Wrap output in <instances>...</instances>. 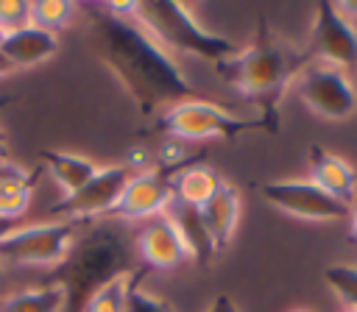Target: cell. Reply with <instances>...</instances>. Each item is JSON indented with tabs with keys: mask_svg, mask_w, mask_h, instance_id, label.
<instances>
[{
	"mask_svg": "<svg viewBox=\"0 0 357 312\" xmlns=\"http://www.w3.org/2000/svg\"><path fill=\"white\" fill-rule=\"evenodd\" d=\"M6 159V145H3V134H0V162Z\"/></svg>",
	"mask_w": 357,
	"mask_h": 312,
	"instance_id": "4dcf8cb0",
	"label": "cell"
},
{
	"mask_svg": "<svg viewBox=\"0 0 357 312\" xmlns=\"http://www.w3.org/2000/svg\"><path fill=\"white\" fill-rule=\"evenodd\" d=\"M156 125L184 142H201V139H234L243 131L259 128L257 120H243L237 114H231L226 106L212 103V100H201V98H187L178 100L173 106H167L165 111H159Z\"/></svg>",
	"mask_w": 357,
	"mask_h": 312,
	"instance_id": "5b68a950",
	"label": "cell"
},
{
	"mask_svg": "<svg viewBox=\"0 0 357 312\" xmlns=\"http://www.w3.org/2000/svg\"><path fill=\"white\" fill-rule=\"evenodd\" d=\"M307 53L351 75V70H357V25H351L335 3H318Z\"/></svg>",
	"mask_w": 357,
	"mask_h": 312,
	"instance_id": "8fae6325",
	"label": "cell"
},
{
	"mask_svg": "<svg viewBox=\"0 0 357 312\" xmlns=\"http://www.w3.org/2000/svg\"><path fill=\"white\" fill-rule=\"evenodd\" d=\"M126 312H176L167 301H162L159 295L148 292L139 281L131 287L128 292V301H126Z\"/></svg>",
	"mask_w": 357,
	"mask_h": 312,
	"instance_id": "d4e9b609",
	"label": "cell"
},
{
	"mask_svg": "<svg viewBox=\"0 0 357 312\" xmlns=\"http://www.w3.org/2000/svg\"><path fill=\"white\" fill-rule=\"evenodd\" d=\"M293 86L301 103L324 120L337 123V120H349L357 111V86L351 75L326 61L310 58Z\"/></svg>",
	"mask_w": 357,
	"mask_h": 312,
	"instance_id": "52a82bcc",
	"label": "cell"
},
{
	"mask_svg": "<svg viewBox=\"0 0 357 312\" xmlns=\"http://www.w3.org/2000/svg\"><path fill=\"white\" fill-rule=\"evenodd\" d=\"M14 70H17V67H14V64H11V61H8V58L0 53V81H3V78H8Z\"/></svg>",
	"mask_w": 357,
	"mask_h": 312,
	"instance_id": "f546056e",
	"label": "cell"
},
{
	"mask_svg": "<svg viewBox=\"0 0 357 312\" xmlns=\"http://www.w3.org/2000/svg\"><path fill=\"white\" fill-rule=\"evenodd\" d=\"M201 212V220L206 226V234L215 245V254L223 251L234 231H237V220H240V192L223 181V187L198 209Z\"/></svg>",
	"mask_w": 357,
	"mask_h": 312,
	"instance_id": "2e32d148",
	"label": "cell"
},
{
	"mask_svg": "<svg viewBox=\"0 0 357 312\" xmlns=\"http://www.w3.org/2000/svg\"><path fill=\"white\" fill-rule=\"evenodd\" d=\"M290 312H312V309H307V306H298V309H290Z\"/></svg>",
	"mask_w": 357,
	"mask_h": 312,
	"instance_id": "d6a6232c",
	"label": "cell"
},
{
	"mask_svg": "<svg viewBox=\"0 0 357 312\" xmlns=\"http://www.w3.org/2000/svg\"><path fill=\"white\" fill-rule=\"evenodd\" d=\"M78 237V223H22L0 242V262L20 267H59Z\"/></svg>",
	"mask_w": 357,
	"mask_h": 312,
	"instance_id": "8992f818",
	"label": "cell"
},
{
	"mask_svg": "<svg viewBox=\"0 0 357 312\" xmlns=\"http://www.w3.org/2000/svg\"><path fill=\"white\" fill-rule=\"evenodd\" d=\"M324 281L346 304V309H357V265H329L324 270Z\"/></svg>",
	"mask_w": 357,
	"mask_h": 312,
	"instance_id": "603a6c76",
	"label": "cell"
},
{
	"mask_svg": "<svg viewBox=\"0 0 357 312\" xmlns=\"http://www.w3.org/2000/svg\"><path fill=\"white\" fill-rule=\"evenodd\" d=\"M307 61V47H296L293 42L273 33L268 22H259L254 39L245 47H237L234 56L215 64V70L259 109V128L273 134L279 128V103Z\"/></svg>",
	"mask_w": 357,
	"mask_h": 312,
	"instance_id": "7a4b0ae2",
	"label": "cell"
},
{
	"mask_svg": "<svg viewBox=\"0 0 357 312\" xmlns=\"http://www.w3.org/2000/svg\"><path fill=\"white\" fill-rule=\"evenodd\" d=\"M39 159H42L47 176L53 178V184L64 192V198L78 192L98 173V164L89 156L70 153V150H42Z\"/></svg>",
	"mask_w": 357,
	"mask_h": 312,
	"instance_id": "e0dca14e",
	"label": "cell"
},
{
	"mask_svg": "<svg viewBox=\"0 0 357 312\" xmlns=\"http://www.w3.org/2000/svg\"><path fill=\"white\" fill-rule=\"evenodd\" d=\"M184 167V164H181ZM176 162L159 159V164H148L131 170L117 206L112 209V220L137 223V220H156L162 217L165 206L173 198V176L181 170Z\"/></svg>",
	"mask_w": 357,
	"mask_h": 312,
	"instance_id": "ba28073f",
	"label": "cell"
},
{
	"mask_svg": "<svg viewBox=\"0 0 357 312\" xmlns=\"http://www.w3.org/2000/svg\"><path fill=\"white\" fill-rule=\"evenodd\" d=\"M337 6V11L351 22V25H357V3L354 0H349V3H335Z\"/></svg>",
	"mask_w": 357,
	"mask_h": 312,
	"instance_id": "4316f807",
	"label": "cell"
},
{
	"mask_svg": "<svg viewBox=\"0 0 357 312\" xmlns=\"http://www.w3.org/2000/svg\"><path fill=\"white\" fill-rule=\"evenodd\" d=\"M349 231H351V237H354V242H357V201L349 206Z\"/></svg>",
	"mask_w": 357,
	"mask_h": 312,
	"instance_id": "f1b7e54d",
	"label": "cell"
},
{
	"mask_svg": "<svg viewBox=\"0 0 357 312\" xmlns=\"http://www.w3.org/2000/svg\"><path fill=\"white\" fill-rule=\"evenodd\" d=\"M204 312H240V309H237V304H234L229 295H223V292H220V295H215V298H212V304H209Z\"/></svg>",
	"mask_w": 357,
	"mask_h": 312,
	"instance_id": "484cf974",
	"label": "cell"
},
{
	"mask_svg": "<svg viewBox=\"0 0 357 312\" xmlns=\"http://www.w3.org/2000/svg\"><path fill=\"white\" fill-rule=\"evenodd\" d=\"M310 178L329 192L332 198H337L340 203L351 206L357 201V170L351 167V162H346L337 153H329L318 145L310 148Z\"/></svg>",
	"mask_w": 357,
	"mask_h": 312,
	"instance_id": "4fadbf2b",
	"label": "cell"
},
{
	"mask_svg": "<svg viewBox=\"0 0 357 312\" xmlns=\"http://www.w3.org/2000/svg\"><path fill=\"white\" fill-rule=\"evenodd\" d=\"M31 25V0H0V31H17Z\"/></svg>",
	"mask_w": 357,
	"mask_h": 312,
	"instance_id": "cb8c5ba5",
	"label": "cell"
},
{
	"mask_svg": "<svg viewBox=\"0 0 357 312\" xmlns=\"http://www.w3.org/2000/svg\"><path fill=\"white\" fill-rule=\"evenodd\" d=\"M11 100H14L11 95H0V106H6V103H11Z\"/></svg>",
	"mask_w": 357,
	"mask_h": 312,
	"instance_id": "1f68e13d",
	"label": "cell"
},
{
	"mask_svg": "<svg viewBox=\"0 0 357 312\" xmlns=\"http://www.w3.org/2000/svg\"><path fill=\"white\" fill-rule=\"evenodd\" d=\"M0 42H3V31H0Z\"/></svg>",
	"mask_w": 357,
	"mask_h": 312,
	"instance_id": "e575fe53",
	"label": "cell"
},
{
	"mask_svg": "<svg viewBox=\"0 0 357 312\" xmlns=\"http://www.w3.org/2000/svg\"><path fill=\"white\" fill-rule=\"evenodd\" d=\"M75 3L70 0H31V22L47 33H61L75 14Z\"/></svg>",
	"mask_w": 357,
	"mask_h": 312,
	"instance_id": "7402d4cb",
	"label": "cell"
},
{
	"mask_svg": "<svg viewBox=\"0 0 357 312\" xmlns=\"http://www.w3.org/2000/svg\"><path fill=\"white\" fill-rule=\"evenodd\" d=\"M134 20L170 53H187L212 64H220L223 58L237 53V45L209 28H204L198 22V17L184 6V3H173V0H148V3H137V14Z\"/></svg>",
	"mask_w": 357,
	"mask_h": 312,
	"instance_id": "277c9868",
	"label": "cell"
},
{
	"mask_svg": "<svg viewBox=\"0 0 357 312\" xmlns=\"http://www.w3.org/2000/svg\"><path fill=\"white\" fill-rule=\"evenodd\" d=\"M142 270H145V267H137V270H131V273H126V276H117L114 281L103 284L100 290H95V292L86 298V304H84L81 312H126L128 292H131V287L139 281Z\"/></svg>",
	"mask_w": 357,
	"mask_h": 312,
	"instance_id": "44dd1931",
	"label": "cell"
},
{
	"mask_svg": "<svg viewBox=\"0 0 357 312\" xmlns=\"http://www.w3.org/2000/svg\"><path fill=\"white\" fill-rule=\"evenodd\" d=\"M131 176L128 164H106L98 167V173L73 195L56 201L50 206V214L56 220H70V223H86L95 217H109L112 209L117 206L123 187Z\"/></svg>",
	"mask_w": 357,
	"mask_h": 312,
	"instance_id": "9c48e42d",
	"label": "cell"
},
{
	"mask_svg": "<svg viewBox=\"0 0 357 312\" xmlns=\"http://www.w3.org/2000/svg\"><path fill=\"white\" fill-rule=\"evenodd\" d=\"M220 187H223V178L218 176V170L209 167V164H201V162L184 164L173 176V198L184 201L195 209H201Z\"/></svg>",
	"mask_w": 357,
	"mask_h": 312,
	"instance_id": "d6986e66",
	"label": "cell"
},
{
	"mask_svg": "<svg viewBox=\"0 0 357 312\" xmlns=\"http://www.w3.org/2000/svg\"><path fill=\"white\" fill-rule=\"evenodd\" d=\"M92 8L98 53L142 114L165 111L178 100L195 98L192 81L176 58L134 17H112L100 6Z\"/></svg>",
	"mask_w": 357,
	"mask_h": 312,
	"instance_id": "6da1fadb",
	"label": "cell"
},
{
	"mask_svg": "<svg viewBox=\"0 0 357 312\" xmlns=\"http://www.w3.org/2000/svg\"><path fill=\"white\" fill-rule=\"evenodd\" d=\"M56 50H59V36L36 28L33 22L25 25V28H17V31L3 33V42H0V53L17 70L45 64V61H50L56 56Z\"/></svg>",
	"mask_w": 357,
	"mask_h": 312,
	"instance_id": "5bb4252c",
	"label": "cell"
},
{
	"mask_svg": "<svg viewBox=\"0 0 357 312\" xmlns=\"http://www.w3.org/2000/svg\"><path fill=\"white\" fill-rule=\"evenodd\" d=\"M0 312H67V292L56 281L25 287L0 298Z\"/></svg>",
	"mask_w": 357,
	"mask_h": 312,
	"instance_id": "ffe728a7",
	"label": "cell"
},
{
	"mask_svg": "<svg viewBox=\"0 0 357 312\" xmlns=\"http://www.w3.org/2000/svg\"><path fill=\"white\" fill-rule=\"evenodd\" d=\"M137 245L126 231V223L106 217L75 237L70 254L56 267L53 281L67 292V312H81L95 290L137 270Z\"/></svg>",
	"mask_w": 357,
	"mask_h": 312,
	"instance_id": "3957f363",
	"label": "cell"
},
{
	"mask_svg": "<svg viewBox=\"0 0 357 312\" xmlns=\"http://www.w3.org/2000/svg\"><path fill=\"white\" fill-rule=\"evenodd\" d=\"M343 312H357V309H343Z\"/></svg>",
	"mask_w": 357,
	"mask_h": 312,
	"instance_id": "836d02e7",
	"label": "cell"
},
{
	"mask_svg": "<svg viewBox=\"0 0 357 312\" xmlns=\"http://www.w3.org/2000/svg\"><path fill=\"white\" fill-rule=\"evenodd\" d=\"M134 245H137V259L142 262L145 270L148 267L151 270H176L190 259L181 237L165 217L148 220L145 228L134 237Z\"/></svg>",
	"mask_w": 357,
	"mask_h": 312,
	"instance_id": "7c38bea8",
	"label": "cell"
},
{
	"mask_svg": "<svg viewBox=\"0 0 357 312\" xmlns=\"http://www.w3.org/2000/svg\"><path fill=\"white\" fill-rule=\"evenodd\" d=\"M262 198L276 206L279 212L298 217V220H324V223H335V220H346L349 217V206L340 203L337 198H332L329 192H324L312 178H279V181H268L259 187Z\"/></svg>",
	"mask_w": 357,
	"mask_h": 312,
	"instance_id": "30bf717a",
	"label": "cell"
},
{
	"mask_svg": "<svg viewBox=\"0 0 357 312\" xmlns=\"http://www.w3.org/2000/svg\"><path fill=\"white\" fill-rule=\"evenodd\" d=\"M162 217L176 228V234L181 237V242H184V248L190 254V259L198 262V265H209V259L215 256V245H212V240L206 234L201 212L195 206L178 201V198H170V203L165 206Z\"/></svg>",
	"mask_w": 357,
	"mask_h": 312,
	"instance_id": "9a60e30c",
	"label": "cell"
},
{
	"mask_svg": "<svg viewBox=\"0 0 357 312\" xmlns=\"http://www.w3.org/2000/svg\"><path fill=\"white\" fill-rule=\"evenodd\" d=\"M17 226H22V223H20V220H8V217H0V242H3V240H6V237H8V234L17 228Z\"/></svg>",
	"mask_w": 357,
	"mask_h": 312,
	"instance_id": "83f0119b",
	"label": "cell"
},
{
	"mask_svg": "<svg viewBox=\"0 0 357 312\" xmlns=\"http://www.w3.org/2000/svg\"><path fill=\"white\" fill-rule=\"evenodd\" d=\"M33 201V176L17 164L3 159L0 162V217L22 220Z\"/></svg>",
	"mask_w": 357,
	"mask_h": 312,
	"instance_id": "ac0fdd59",
	"label": "cell"
}]
</instances>
